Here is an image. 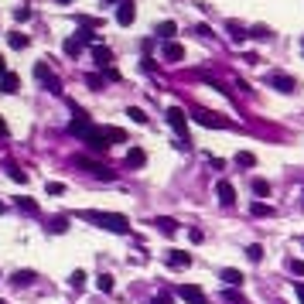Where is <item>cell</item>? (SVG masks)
<instances>
[{"instance_id":"44","label":"cell","mask_w":304,"mask_h":304,"mask_svg":"<svg viewBox=\"0 0 304 304\" xmlns=\"http://www.w3.org/2000/svg\"><path fill=\"white\" fill-rule=\"evenodd\" d=\"M103 4H116V0H103ZM120 4H123V0H120Z\"/></svg>"},{"instance_id":"37","label":"cell","mask_w":304,"mask_h":304,"mask_svg":"<svg viewBox=\"0 0 304 304\" xmlns=\"http://www.w3.org/2000/svg\"><path fill=\"white\" fill-rule=\"evenodd\" d=\"M291 270H294V273H301V277H304V260H291Z\"/></svg>"},{"instance_id":"12","label":"cell","mask_w":304,"mask_h":304,"mask_svg":"<svg viewBox=\"0 0 304 304\" xmlns=\"http://www.w3.org/2000/svg\"><path fill=\"white\" fill-rule=\"evenodd\" d=\"M185 58V48L178 41H164V62H181Z\"/></svg>"},{"instance_id":"29","label":"cell","mask_w":304,"mask_h":304,"mask_svg":"<svg viewBox=\"0 0 304 304\" xmlns=\"http://www.w3.org/2000/svg\"><path fill=\"white\" fill-rule=\"evenodd\" d=\"M126 116H130L134 123H140V126L147 123V113H144V110H137V106H130V110H126Z\"/></svg>"},{"instance_id":"24","label":"cell","mask_w":304,"mask_h":304,"mask_svg":"<svg viewBox=\"0 0 304 304\" xmlns=\"http://www.w3.org/2000/svg\"><path fill=\"white\" fill-rule=\"evenodd\" d=\"M68 229V219L65 215H58V219H52V222H48V233H65Z\"/></svg>"},{"instance_id":"34","label":"cell","mask_w":304,"mask_h":304,"mask_svg":"<svg viewBox=\"0 0 304 304\" xmlns=\"http://www.w3.org/2000/svg\"><path fill=\"white\" fill-rule=\"evenodd\" d=\"M65 192V185L62 181H48V195H62Z\"/></svg>"},{"instance_id":"7","label":"cell","mask_w":304,"mask_h":304,"mask_svg":"<svg viewBox=\"0 0 304 304\" xmlns=\"http://www.w3.org/2000/svg\"><path fill=\"white\" fill-rule=\"evenodd\" d=\"M215 198H219V202L225 205V209H233V205H236V188H233V185H229V181H219V185H215Z\"/></svg>"},{"instance_id":"11","label":"cell","mask_w":304,"mask_h":304,"mask_svg":"<svg viewBox=\"0 0 304 304\" xmlns=\"http://www.w3.org/2000/svg\"><path fill=\"white\" fill-rule=\"evenodd\" d=\"M168 263L174 270H185V267H192V253H185V249H168Z\"/></svg>"},{"instance_id":"3","label":"cell","mask_w":304,"mask_h":304,"mask_svg":"<svg viewBox=\"0 0 304 304\" xmlns=\"http://www.w3.org/2000/svg\"><path fill=\"white\" fill-rule=\"evenodd\" d=\"M168 123H171V130H174L178 137H188V116H185L181 106H171L168 110Z\"/></svg>"},{"instance_id":"26","label":"cell","mask_w":304,"mask_h":304,"mask_svg":"<svg viewBox=\"0 0 304 304\" xmlns=\"http://www.w3.org/2000/svg\"><path fill=\"white\" fill-rule=\"evenodd\" d=\"M31 281H34V273H31V270H17V273H14V284H17V287H28Z\"/></svg>"},{"instance_id":"45","label":"cell","mask_w":304,"mask_h":304,"mask_svg":"<svg viewBox=\"0 0 304 304\" xmlns=\"http://www.w3.org/2000/svg\"><path fill=\"white\" fill-rule=\"evenodd\" d=\"M0 212H4V202H0Z\"/></svg>"},{"instance_id":"27","label":"cell","mask_w":304,"mask_h":304,"mask_svg":"<svg viewBox=\"0 0 304 304\" xmlns=\"http://www.w3.org/2000/svg\"><path fill=\"white\" fill-rule=\"evenodd\" d=\"M96 287H99L103 294H110L113 291V277H110V273H99V277H96Z\"/></svg>"},{"instance_id":"41","label":"cell","mask_w":304,"mask_h":304,"mask_svg":"<svg viewBox=\"0 0 304 304\" xmlns=\"http://www.w3.org/2000/svg\"><path fill=\"white\" fill-rule=\"evenodd\" d=\"M0 137H7V123L4 120H0Z\"/></svg>"},{"instance_id":"32","label":"cell","mask_w":304,"mask_h":304,"mask_svg":"<svg viewBox=\"0 0 304 304\" xmlns=\"http://www.w3.org/2000/svg\"><path fill=\"white\" fill-rule=\"evenodd\" d=\"M249 38H270V28H267V24H253V28H249Z\"/></svg>"},{"instance_id":"23","label":"cell","mask_w":304,"mask_h":304,"mask_svg":"<svg viewBox=\"0 0 304 304\" xmlns=\"http://www.w3.org/2000/svg\"><path fill=\"white\" fill-rule=\"evenodd\" d=\"M236 164H239V168H257V158H253L249 150H239V154H236Z\"/></svg>"},{"instance_id":"16","label":"cell","mask_w":304,"mask_h":304,"mask_svg":"<svg viewBox=\"0 0 304 304\" xmlns=\"http://www.w3.org/2000/svg\"><path fill=\"white\" fill-rule=\"evenodd\" d=\"M92 58H96V62H99L103 68H110V62H113V52H110L106 45H96V48H92Z\"/></svg>"},{"instance_id":"19","label":"cell","mask_w":304,"mask_h":304,"mask_svg":"<svg viewBox=\"0 0 304 304\" xmlns=\"http://www.w3.org/2000/svg\"><path fill=\"white\" fill-rule=\"evenodd\" d=\"M17 86H21V79H17L14 72H7V75L0 79V92H17Z\"/></svg>"},{"instance_id":"13","label":"cell","mask_w":304,"mask_h":304,"mask_svg":"<svg viewBox=\"0 0 304 304\" xmlns=\"http://www.w3.org/2000/svg\"><path fill=\"white\" fill-rule=\"evenodd\" d=\"M225 31H229V38H233V41H246V38H249L246 24H239V21H229V24H225Z\"/></svg>"},{"instance_id":"9","label":"cell","mask_w":304,"mask_h":304,"mask_svg":"<svg viewBox=\"0 0 304 304\" xmlns=\"http://www.w3.org/2000/svg\"><path fill=\"white\" fill-rule=\"evenodd\" d=\"M134 17H137L134 0H123V4L116 7V24H120V28H130V24H134Z\"/></svg>"},{"instance_id":"46","label":"cell","mask_w":304,"mask_h":304,"mask_svg":"<svg viewBox=\"0 0 304 304\" xmlns=\"http://www.w3.org/2000/svg\"><path fill=\"white\" fill-rule=\"evenodd\" d=\"M0 304H7V301H4V297H0Z\"/></svg>"},{"instance_id":"31","label":"cell","mask_w":304,"mask_h":304,"mask_svg":"<svg viewBox=\"0 0 304 304\" xmlns=\"http://www.w3.org/2000/svg\"><path fill=\"white\" fill-rule=\"evenodd\" d=\"M17 209H24L28 215H38V202H31V198H17Z\"/></svg>"},{"instance_id":"6","label":"cell","mask_w":304,"mask_h":304,"mask_svg":"<svg viewBox=\"0 0 304 304\" xmlns=\"http://www.w3.org/2000/svg\"><path fill=\"white\" fill-rule=\"evenodd\" d=\"M178 294H181V297H185L188 304H205V301H209V297H205V291L198 287V284H181Z\"/></svg>"},{"instance_id":"30","label":"cell","mask_w":304,"mask_h":304,"mask_svg":"<svg viewBox=\"0 0 304 304\" xmlns=\"http://www.w3.org/2000/svg\"><path fill=\"white\" fill-rule=\"evenodd\" d=\"M7 41H11V48H28V34H21V31H14L11 38H7Z\"/></svg>"},{"instance_id":"25","label":"cell","mask_w":304,"mask_h":304,"mask_svg":"<svg viewBox=\"0 0 304 304\" xmlns=\"http://www.w3.org/2000/svg\"><path fill=\"white\" fill-rule=\"evenodd\" d=\"M86 281H89V277H86V270H75L72 277H68V284H72L75 291H82V287H86Z\"/></svg>"},{"instance_id":"38","label":"cell","mask_w":304,"mask_h":304,"mask_svg":"<svg viewBox=\"0 0 304 304\" xmlns=\"http://www.w3.org/2000/svg\"><path fill=\"white\" fill-rule=\"evenodd\" d=\"M294 291H297V301L304 304V281H297V284H294Z\"/></svg>"},{"instance_id":"42","label":"cell","mask_w":304,"mask_h":304,"mask_svg":"<svg viewBox=\"0 0 304 304\" xmlns=\"http://www.w3.org/2000/svg\"><path fill=\"white\" fill-rule=\"evenodd\" d=\"M55 4H75V0H55Z\"/></svg>"},{"instance_id":"47","label":"cell","mask_w":304,"mask_h":304,"mask_svg":"<svg viewBox=\"0 0 304 304\" xmlns=\"http://www.w3.org/2000/svg\"><path fill=\"white\" fill-rule=\"evenodd\" d=\"M301 246H304V239H301Z\"/></svg>"},{"instance_id":"35","label":"cell","mask_w":304,"mask_h":304,"mask_svg":"<svg viewBox=\"0 0 304 304\" xmlns=\"http://www.w3.org/2000/svg\"><path fill=\"white\" fill-rule=\"evenodd\" d=\"M11 178H14V181H21V185H24V181H28V174H24L21 168H11Z\"/></svg>"},{"instance_id":"1","label":"cell","mask_w":304,"mask_h":304,"mask_svg":"<svg viewBox=\"0 0 304 304\" xmlns=\"http://www.w3.org/2000/svg\"><path fill=\"white\" fill-rule=\"evenodd\" d=\"M79 219L96 222L99 229H110V233H130V222H126V215H120V212H96V209H86V212H79Z\"/></svg>"},{"instance_id":"4","label":"cell","mask_w":304,"mask_h":304,"mask_svg":"<svg viewBox=\"0 0 304 304\" xmlns=\"http://www.w3.org/2000/svg\"><path fill=\"white\" fill-rule=\"evenodd\" d=\"M267 82H270L277 92H294V89H297L294 75H287V72H270V75H267Z\"/></svg>"},{"instance_id":"20","label":"cell","mask_w":304,"mask_h":304,"mask_svg":"<svg viewBox=\"0 0 304 304\" xmlns=\"http://www.w3.org/2000/svg\"><path fill=\"white\" fill-rule=\"evenodd\" d=\"M249 212L257 215V219H267V215H273V205H267V202H253V205H249Z\"/></svg>"},{"instance_id":"8","label":"cell","mask_w":304,"mask_h":304,"mask_svg":"<svg viewBox=\"0 0 304 304\" xmlns=\"http://www.w3.org/2000/svg\"><path fill=\"white\" fill-rule=\"evenodd\" d=\"M75 164H79V168H86V171H92V174H96V178H103V181H113V171L103 168V164H96V161H89V158H75Z\"/></svg>"},{"instance_id":"17","label":"cell","mask_w":304,"mask_h":304,"mask_svg":"<svg viewBox=\"0 0 304 304\" xmlns=\"http://www.w3.org/2000/svg\"><path fill=\"white\" fill-rule=\"evenodd\" d=\"M103 137H106V144H110V140L113 144H123L126 140V134L120 130V126H103Z\"/></svg>"},{"instance_id":"18","label":"cell","mask_w":304,"mask_h":304,"mask_svg":"<svg viewBox=\"0 0 304 304\" xmlns=\"http://www.w3.org/2000/svg\"><path fill=\"white\" fill-rule=\"evenodd\" d=\"M144 161H147V154L140 147H130V150H126V164H130V168H140Z\"/></svg>"},{"instance_id":"43","label":"cell","mask_w":304,"mask_h":304,"mask_svg":"<svg viewBox=\"0 0 304 304\" xmlns=\"http://www.w3.org/2000/svg\"><path fill=\"white\" fill-rule=\"evenodd\" d=\"M301 55H304V34H301Z\"/></svg>"},{"instance_id":"5","label":"cell","mask_w":304,"mask_h":304,"mask_svg":"<svg viewBox=\"0 0 304 304\" xmlns=\"http://www.w3.org/2000/svg\"><path fill=\"white\" fill-rule=\"evenodd\" d=\"M92 130V120H89V113L86 110H75V120L68 123V134H75V137H86Z\"/></svg>"},{"instance_id":"39","label":"cell","mask_w":304,"mask_h":304,"mask_svg":"<svg viewBox=\"0 0 304 304\" xmlns=\"http://www.w3.org/2000/svg\"><path fill=\"white\" fill-rule=\"evenodd\" d=\"M150 304H171V297H168V294H158V297H154Z\"/></svg>"},{"instance_id":"2","label":"cell","mask_w":304,"mask_h":304,"mask_svg":"<svg viewBox=\"0 0 304 304\" xmlns=\"http://www.w3.org/2000/svg\"><path fill=\"white\" fill-rule=\"evenodd\" d=\"M192 120H195V123H202V126H209V130H215V126H229L225 116H219V113H212V110H202V106H195V110H192Z\"/></svg>"},{"instance_id":"22","label":"cell","mask_w":304,"mask_h":304,"mask_svg":"<svg viewBox=\"0 0 304 304\" xmlns=\"http://www.w3.org/2000/svg\"><path fill=\"white\" fill-rule=\"evenodd\" d=\"M62 48H65V55H68V58H79V52H82V41H79V38H68V41H65Z\"/></svg>"},{"instance_id":"10","label":"cell","mask_w":304,"mask_h":304,"mask_svg":"<svg viewBox=\"0 0 304 304\" xmlns=\"http://www.w3.org/2000/svg\"><path fill=\"white\" fill-rule=\"evenodd\" d=\"M219 281H225L229 287H243L246 277H243V270H236V267H222V270H219Z\"/></svg>"},{"instance_id":"33","label":"cell","mask_w":304,"mask_h":304,"mask_svg":"<svg viewBox=\"0 0 304 304\" xmlns=\"http://www.w3.org/2000/svg\"><path fill=\"white\" fill-rule=\"evenodd\" d=\"M222 297H225V301H233V304H249L239 291H222Z\"/></svg>"},{"instance_id":"21","label":"cell","mask_w":304,"mask_h":304,"mask_svg":"<svg viewBox=\"0 0 304 304\" xmlns=\"http://www.w3.org/2000/svg\"><path fill=\"white\" fill-rule=\"evenodd\" d=\"M253 195L267 198V195H270V181H267V178H253Z\"/></svg>"},{"instance_id":"40","label":"cell","mask_w":304,"mask_h":304,"mask_svg":"<svg viewBox=\"0 0 304 304\" xmlns=\"http://www.w3.org/2000/svg\"><path fill=\"white\" fill-rule=\"evenodd\" d=\"M7 75V62H4V55H0V79Z\"/></svg>"},{"instance_id":"36","label":"cell","mask_w":304,"mask_h":304,"mask_svg":"<svg viewBox=\"0 0 304 304\" xmlns=\"http://www.w3.org/2000/svg\"><path fill=\"white\" fill-rule=\"evenodd\" d=\"M14 17H17V21H28V17H31V11H28V7H17V11H14Z\"/></svg>"},{"instance_id":"15","label":"cell","mask_w":304,"mask_h":304,"mask_svg":"<svg viewBox=\"0 0 304 304\" xmlns=\"http://www.w3.org/2000/svg\"><path fill=\"white\" fill-rule=\"evenodd\" d=\"M174 31H178V24H174V21H161L154 34H158L161 41H171V38H174Z\"/></svg>"},{"instance_id":"14","label":"cell","mask_w":304,"mask_h":304,"mask_svg":"<svg viewBox=\"0 0 304 304\" xmlns=\"http://www.w3.org/2000/svg\"><path fill=\"white\" fill-rule=\"evenodd\" d=\"M154 225H158L164 236H174V233H178V222H174V219H168V215H158V219H154Z\"/></svg>"},{"instance_id":"28","label":"cell","mask_w":304,"mask_h":304,"mask_svg":"<svg viewBox=\"0 0 304 304\" xmlns=\"http://www.w3.org/2000/svg\"><path fill=\"white\" fill-rule=\"evenodd\" d=\"M246 257H249V263H260V260H263V246H260V243L246 246Z\"/></svg>"}]
</instances>
